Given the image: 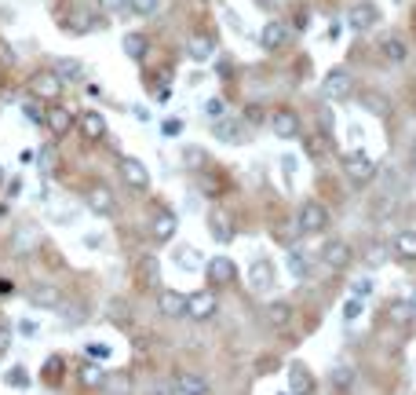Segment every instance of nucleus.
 <instances>
[{"mask_svg": "<svg viewBox=\"0 0 416 395\" xmlns=\"http://www.w3.org/2000/svg\"><path fill=\"white\" fill-rule=\"evenodd\" d=\"M26 88H29V96H34L37 103H59V99H62V88H66V81H62L59 70L51 66V70H37L34 77L26 81Z\"/></svg>", "mask_w": 416, "mask_h": 395, "instance_id": "obj_1", "label": "nucleus"}, {"mask_svg": "<svg viewBox=\"0 0 416 395\" xmlns=\"http://www.w3.org/2000/svg\"><path fill=\"white\" fill-rule=\"evenodd\" d=\"M132 275H136V289L139 293H157V289H161V260L143 253L136 260V267H132Z\"/></svg>", "mask_w": 416, "mask_h": 395, "instance_id": "obj_2", "label": "nucleus"}, {"mask_svg": "<svg viewBox=\"0 0 416 395\" xmlns=\"http://www.w3.org/2000/svg\"><path fill=\"white\" fill-rule=\"evenodd\" d=\"M322 92H325V99H333V103H347L350 96H355V77H350V70H343V66L329 70L325 81H322Z\"/></svg>", "mask_w": 416, "mask_h": 395, "instance_id": "obj_3", "label": "nucleus"}, {"mask_svg": "<svg viewBox=\"0 0 416 395\" xmlns=\"http://www.w3.org/2000/svg\"><path fill=\"white\" fill-rule=\"evenodd\" d=\"M270 132L278 139H300L303 136V121H300V114L293 106H278V110H270Z\"/></svg>", "mask_w": 416, "mask_h": 395, "instance_id": "obj_4", "label": "nucleus"}, {"mask_svg": "<svg viewBox=\"0 0 416 395\" xmlns=\"http://www.w3.org/2000/svg\"><path fill=\"white\" fill-rule=\"evenodd\" d=\"M300 234H322L329 227V209L322 201H303L300 205V216H296Z\"/></svg>", "mask_w": 416, "mask_h": 395, "instance_id": "obj_5", "label": "nucleus"}, {"mask_svg": "<svg viewBox=\"0 0 416 395\" xmlns=\"http://www.w3.org/2000/svg\"><path fill=\"white\" fill-rule=\"evenodd\" d=\"M343 172L355 179V184H372L376 179V161L365 154V150H347L343 154Z\"/></svg>", "mask_w": 416, "mask_h": 395, "instance_id": "obj_6", "label": "nucleus"}, {"mask_svg": "<svg viewBox=\"0 0 416 395\" xmlns=\"http://www.w3.org/2000/svg\"><path fill=\"white\" fill-rule=\"evenodd\" d=\"M77 125V117H73V110L70 106H62V103H48V110H44V129L55 136V139H62V136H70V129Z\"/></svg>", "mask_w": 416, "mask_h": 395, "instance_id": "obj_7", "label": "nucleus"}, {"mask_svg": "<svg viewBox=\"0 0 416 395\" xmlns=\"http://www.w3.org/2000/svg\"><path fill=\"white\" fill-rule=\"evenodd\" d=\"M212 132H215V139H223V143H230V146H245L248 139H252V132H248V125L245 121H238V117H227L223 114L215 125H212Z\"/></svg>", "mask_w": 416, "mask_h": 395, "instance_id": "obj_8", "label": "nucleus"}, {"mask_svg": "<svg viewBox=\"0 0 416 395\" xmlns=\"http://www.w3.org/2000/svg\"><path fill=\"white\" fill-rule=\"evenodd\" d=\"M157 311H161L165 319H172V322H179L190 311V296L179 293V289H157Z\"/></svg>", "mask_w": 416, "mask_h": 395, "instance_id": "obj_9", "label": "nucleus"}, {"mask_svg": "<svg viewBox=\"0 0 416 395\" xmlns=\"http://www.w3.org/2000/svg\"><path fill=\"white\" fill-rule=\"evenodd\" d=\"M117 172H121V179L132 191H146L150 187V169L139 161V158H132V154H124L121 158V165H117Z\"/></svg>", "mask_w": 416, "mask_h": 395, "instance_id": "obj_10", "label": "nucleus"}, {"mask_svg": "<svg viewBox=\"0 0 416 395\" xmlns=\"http://www.w3.org/2000/svg\"><path fill=\"white\" fill-rule=\"evenodd\" d=\"M350 260H355V249H350V241H343V238H329L325 246H322V264H325V267L343 271V267H350Z\"/></svg>", "mask_w": 416, "mask_h": 395, "instance_id": "obj_11", "label": "nucleus"}, {"mask_svg": "<svg viewBox=\"0 0 416 395\" xmlns=\"http://www.w3.org/2000/svg\"><path fill=\"white\" fill-rule=\"evenodd\" d=\"M29 304L34 308H41V311H59L62 308V293H59V286H51V282H37V286H29Z\"/></svg>", "mask_w": 416, "mask_h": 395, "instance_id": "obj_12", "label": "nucleus"}, {"mask_svg": "<svg viewBox=\"0 0 416 395\" xmlns=\"http://www.w3.org/2000/svg\"><path fill=\"white\" fill-rule=\"evenodd\" d=\"M274 279H278V271H274V260H267V256H260V260L248 267V286H252V293L274 289Z\"/></svg>", "mask_w": 416, "mask_h": 395, "instance_id": "obj_13", "label": "nucleus"}, {"mask_svg": "<svg viewBox=\"0 0 416 395\" xmlns=\"http://www.w3.org/2000/svg\"><path fill=\"white\" fill-rule=\"evenodd\" d=\"M380 22V8L369 4V0H362V4H355L347 11V26L355 29V34H369V29Z\"/></svg>", "mask_w": 416, "mask_h": 395, "instance_id": "obj_14", "label": "nucleus"}, {"mask_svg": "<svg viewBox=\"0 0 416 395\" xmlns=\"http://www.w3.org/2000/svg\"><path fill=\"white\" fill-rule=\"evenodd\" d=\"M215 311H219L215 293H212V289H198L194 296H190V311H186V319H194V322H208Z\"/></svg>", "mask_w": 416, "mask_h": 395, "instance_id": "obj_15", "label": "nucleus"}, {"mask_svg": "<svg viewBox=\"0 0 416 395\" xmlns=\"http://www.w3.org/2000/svg\"><path fill=\"white\" fill-rule=\"evenodd\" d=\"M77 129H81V136H84L88 143H103V139H106V117H103L99 110H81Z\"/></svg>", "mask_w": 416, "mask_h": 395, "instance_id": "obj_16", "label": "nucleus"}, {"mask_svg": "<svg viewBox=\"0 0 416 395\" xmlns=\"http://www.w3.org/2000/svg\"><path fill=\"white\" fill-rule=\"evenodd\" d=\"M208 231H212V238L219 241V246H230L234 234H238L230 212H223V209H212V212H208Z\"/></svg>", "mask_w": 416, "mask_h": 395, "instance_id": "obj_17", "label": "nucleus"}, {"mask_svg": "<svg viewBox=\"0 0 416 395\" xmlns=\"http://www.w3.org/2000/svg\"><path fill=\"white\" fill-rule=\"evenodd\" d=\"M84 201H88V209L95 212V216H103V220H106V216H117V198H113L106 187H91Z\"/></svg>", "mask_w": 416, "mask_h": 395, "instance_id": "obj_18", "label": "nucleus"}, {"mask_svg": "<svg viewBox=\"0 0 416 395\" xmlns=\"http://www.w3.org/2000/svg\"><path fill=\"white\" fill-rule=\"evenodd\" d=\"M234 279H238V267H234L230 256H212L208 260V282L212 286H230Z\"/></svg>", "mask_w": 416, "mask_h": 395, "instance_id": "obj_19", "label": "nucleus"}, {"mask_svg": "<svg viewBox=\"0 0 416 395\" xmlns=\"http://www.w3.org/2000/svg\"><path fill=\"white\" fill-rule=\"evenodd\" d=\"M186 55L194 59V63H208V59L215 55V37L212 34H194L186 41Z\"/></svg>", "mask_w": 416, "mask_h": 395, "instance_id": "obj_20", "label": "nucleus"}, {"mask_svg": "<svg viewBox=\"0 0 416 395\" xmlns=\"http://www.w3.org/2000/svg\"><path fill=\"white\" fill-rule=\"evenodd\" d=\"M285 41H289V26H285L281 19H270V22L263 26V34H260V44H263L267 51H278Z\"/></svg>", "mask_w": 416, "mask_h": 395, "instance_id": "obj_21", "label": "nucleus"}, {"mask_svg": "<svg viewBox=\"0 0 416 395\" xmlns=\"http://www.w3.org/2000/svg\"><path fill=\"white\" fill-rule=\"evenodd\" d=\"M380 55L383 59H387V63H395V66H402L405 63V59H409V44L398 37V34H387V37H383L380 41Z\"/></svg>", "mask_w": 416, "mask_h": 395, "instance_id": "obj_22", "label": "nucleus"}, {"mask_svg": "<svg viewBox=\"0 0 416 395\" xmlns=\"http://www.w3.org/2000/svg\"><path fill=\"white\" fill-rule=\"evenodd\" d=\"M176 231H179L176 212H157V216H153V224H150V234H153V241H172V238H176Z\"/></svg>", "mask_w": 416, "mask_h": 395, "instance_id": "obj_23", "label": "nucleus"}, {"mask_svg": "<svg viewBox=\"0 0 416 395\" xmlns=\"http://www.w3.org/2000/svg\"><path fill=\"white\" fill-rule=\"evenodd\" d=\"M362 106H365L372 117H387V114H391V96L380 92V88H369V92L362 96Z\"/></svg>", "mask_w": 416, "mask_h": 395, "instance_id": "obj_24", "label": "nucleus"}, {"mask_svg": "<svg viewBox=\"0 0 416 395\" xmlns=\"http://www.w3.org/2000/svg\"><path fill=\"white\" fill-rule=\"evenodd\" d=\"M121 51H124L128 59H136V63H143L146 51H150V37H146V34H124Z\"/></svg>", "mask_w": 416, "mask_h": 395, "instance_id": "obj_25", "label": "nucleus"}, {"mask_svg": "<svg viewBox=\"0 0 416 395\" xmlns=\"http://www.w3.org/2000/svg\"><path fill=\"white\" fill-rule=\"evenodd\" d=\"M62 374H66V359H62V355H48L44 366H41V381L55 388V384H62Z\"/></svg>", "mask_w": 416, "mask_h": 395, "instance_id": "obj_26", "label": "nucleus"}, {"mask_svg": "<svg viewBox=\"0 0 416 395\" xmlns=\"http://www.w3.org/2000/svg\"><path fill=\"white\" fill-rule=\"evenodd\" d=\"M289 388H293L296 395H303V391L314 388V377H310V370L303 366V362H293V366H289Z\"/></svg>", "mask_w": 416, "mask_h": 395, "instance_id": "obj_27", "label": "nucleus"}, {"mask_svg": "<svg viewBox=\"0 0 416 395\" xmlns=\"http://www.w3.org/2000/svg\"><path fill=\"white\" fill-rule=\"evenodd\" d=\"M99 26H103L99 15H91V11L77 8V15H73V22H70L66 29H70V34H91V29H99Z\"/></svg>", "mask_w": 416, "mask_h": 395, "instance_id": "obj_28", "label": "nucleus"}, {"mask_svg": "<svg viewBox=\"0 0 416 395\" xmlns=\"http://www.w3.org/2000/svg\"><path fill=\"white\" fill-rule=\"evenodd\" d=\"M172 391H183V395H190V391H208V381L198 377V374H176Z\"/></svg>", "mask_w": 416, "mask_h": 395, "instance_id": "obj_29", "label": "nucleus"}, {"mask_svg": "<svg viewBox=\"0 0 416 395\" xmlns=\"http://www.w3.org/2000/svg\"><path fill=\"white\" fill-rule=\"evenodd\" d=\"M395 256L398 260H416V231H398V238H395Z\"/></svg>", "mask_w": 416, "mask_h": 395, "instance_id": "obj_30", "label": "nucleus"}, {"mask_svg": "<svg viewBox=\"0 0 416 395\" xmlns=\"http://www.w3.org/2000/svg\"><path fill=\"white\" fill-rule=\"evenodd\" d=\"M387 319H391V322H402V326L412 322V319H416L412 300H391V304H387Z\"/></svg>", "mask_w": 416, "mask_h": 395, "instance_id": "obj_31", "label": "nucleus"}, {"mask_svg": "<svg viewBox=\"0 0 416 395\" xmlns=\"http://www.w3.org/2000/svg\"><path fill=\"white\" fill-rule=\"evenodd\" d=\"M77 374H81L84 388H106V374H103V366H95V362H84Z\"/></svg>", "mask_w": 416, "mask_h": 395, "instance_id": "obj_32", "label": "nucleus"}, {"mask_svg": "<svg viewBox=\"0 0 416 395\" xmlns=\"http://www.w3.org/2000/svg\"><path fill=\"white\" fill-rule=\"evenodd\" d=\"M293 315H296V311H293V304H289V300H274L270 308H267V319H270L274 326H289Z\"/></svg>", "mask_w": 416, "mask_h": 395, "instance_id": "obj_33", "label": "nucleus"}, {"mask_svg": "<svg viewBox=\"0 0 416 395\" xmlns=\"http://www.w3.org/2000/svg\"><path fill=\"white\" fill-rule=\"evenodd\" d=\"M176 267H183V271H198V267H201V253H198L194 246H179V249H176Z\"/></svg>", "mask_w": 416, "mask_h": 395, "instance_id": "obj_34", "label": "nucleus"}, {"mask_svg": "<svg viewBox=\"0 0 416 395\" xmlns=\"http://www.w3.org/2000/svg\"><path fill=\"white\" fill-rule=\"evenodd\" d=\"M55 70H59V77L66 81V84L81 81V74H84V66L77 63V59H59V63H55Z\"/></svg>", "mask_w": 416, "mask_h": 395, "instance_id": "obj_35", "label": "nucleus"}, {"mask_svg": "<svg viewBox=\"0 0 416 395\" xmlns=\"http://www.w3.org/2000/svg\"><path fill=\"white\" fill-rule=\"evenodd\" d=\"M4 384H8V388H29V374H26V366H11V370L4 374Z\"/></svg>", "mask_w": 416, "mask_h": 395, "instance_id": "obj_36", "label": "nucleus"}, {"mask_svg": "<svg viewBox=\"0 0 416 395\" xmlns=\"http://www.w3.org/2000/svg\"><path fill=\"white\" fill-rule=\"evenodd\" d=\"M350 384H355V370H350V366H336V370H333V388L347 391Z\"/></svg>", "mask_w": 416, "mask_h": 395, "instance_id": "obj_37", "label": "nucleus"}, {"mask_svg": "<svg viewBox=\"0 0 416 395\" xmlns=\"http://www.w3.org/2000/svg\"><path fill=\"white\" fill-rule=\"evenodd\" d=\"M157 4H161V0H128V11H132V15H153L157 11Z\"/></svg>", "mask_w": 416, "mask_h": 395, "instance_id": "obj_38", "label": "nucleus"}, {"mask_svg": "<svg viewBox=\"0 0 416 395\" xmlns=\"http://www.w3.org/2000/svg\"><path fill=\"white\" fill-rule=\"evenodd\" d=\"M372 289H376L372 279H355V282H350V296H362L365 300V296H372Z\"/></svg>", "mask_w": 416, "mask_h": 395, "instance_id": "obj_39", "label": "nucleus"}, {"mask_svg": "<svg viewBox=\"0 0 416 395\" xmlns=\"http://www.w3.org/2000/svg\"><path fill=\"white\" fill-rule=\"evenodd\" d=\"M358 315H362V296H350V300H347V308H343V319H347V322H355Z\"/></svg>", "mask_w": 416, "mask_h": 395, "instance_id": "obj_40", "label": "nucleus"}, {"mask_svg": "<svg viewBox=\"0 0 416 395\" xmlns=\"http://www.w3.org/2000/svg\"><path fill=\"white\" fill-rule=\"evenodd\" d=\"M124 311H128L124 300H110V304H106V315H110L113 322H124Z\"/></svg>", "mask_w": 416, "mask_h": 395, "instance_id": "obj_41", "label": "nucleus"}, {"mask_svg": "<svg viewBox=\"0 0 416 395\" xmlns=\"http://www.w3.org/2000/svg\"><path fill=\"white\" fill-rule=\"evenodd\" d=\"M289 267H293V275H296V279H303V275H307V260H303V253H289Z\"/></svg>", "mask_w": 416, "mask_h": 395, "instance_id": "obj_42", "label": "nucleus"}, {"mask_svg": "<svg viewBox=\"0 0 416 395\" xmlns=\"http://www.w3.org/2000/svg\"><path fill=\"white\" fill-rule=\"evenodd\" d=\"M223 110H227V103H223V99H208V103H205V114H208L212 121H219Z\"/></svg>", "mask_w": 416, "mask_h": 395, "instance_id": "obj_43", "label": "nucleus"}, {"mask_svg": "<svg viewBox=\"0 0 416 395\" xmlns=\"http://www.w3.org/2000/svg\"><path fill=\"white\" fill-rule=\"evenodd\" d=\"M369 264H372V267L387 264V249H383V246H369Z\"/></svg>", "mask_w": 416, "mask_h": 395, "instance_id": "obj_44", "label": "nucleus"}, {"mask_svg": "<svg viewBox=\"0 0 416 395\" xmlns=\"http://www.w3.org/2000/svg\"><path fill=\"white\" fill-rule=\"evenodd\" d=\"M0 66H15V51L8 41H0Z\"/></svg>", "mask_w": 416, "mask_h": 395, "instance_id": "obj_45", "label": "nucleus"}, {"mask_svg": "<svg viewBox=\"0 0 416 395\" xmlns=\"http://www.w3.org/2000/svg\"><path fill=\"white\" fill-rule=\"evenodd\" d=\"M303 150H307L310 158H322V143H318V136H307L303 139Z\"/></svg>", "mask_w": 416, "mask_h": 395, "instance_id": "obj_46", "label": "nucleus"}, {"mask_svg": "<svg viewBox=\"0 0 416 395\" xmlns=\"http://www.w3.org/2000/svg\"><path fill=\"white\" fill-rule=\"evenodd\" d=\"M99 8H103L106 15H113V11H124V8H128V0H99Z\"/></svg>", "mask_w": 416, "mask_h": 395, "instance_id": "obj_47", "label": "nucleus"}, {"mask_svg": "<svg viewBox=\"0 0 416 395\" xmlns=\"http://www.w3.org/2000/svg\"><path fill=\"white\" fill-rule=\"evenodd\" d=\"M223 19H227L230 22V29H234V34H245V26H241V19L230 11V8H223Z\"/></svg>", "mask_w": 416, "mask_h": 395, "instance_id": "obj_48", "label": "nucleus"}, {"mask_svg": "<svg viewBox=\"0 0 416 395\" xmlns=\"http://www.w3.org/2000/svg\"><path fill=\"white\" fill-rule=\"evenodd\" d=\"M8 348H11V329H8L4 322H0V355H4Z\"/></svg>", "mask_w": 416, "mask_h": 395, "instance_id": "obj_49", "label": "nucleus"}, {"mask_svg": "<svg viewBox=\"0 0 416 395\" xmlns=\"http://www.w3.org/2000/svg\"><path fill=\"white\" fill-rule=\"evenodd\" d=\"M88 355H91V359H106V355H110V348H106V344H99V341H91Z\"/></svg>", "mask_w": 416, "mask_h": 395, "instance_id": "obj_50", "label": "nucleus"}, {"mask_svg": "<svg viewBox=\"0 0 416 395\" xmlns=\"http://www.w3.org/2000/svg\"><path fill=\"white\" fill-rule=\"evenodd\" d=\"M161 132H165V136H179V132H183V121H165Z\"/></svg>", "mask_w": 416, "mask_h": 395, "instance_id": "obj_51", "label": "nucleus"}, {"mask_svg": "<svg viewBox=\"0 0 416 395\" xmlns=\"http://www.w3.org/2000/svg\"><path fill=\"white\" fill-rule=\"evenodd\" d=\"M41 165H44V172H51V165H55V150H41Z\"/></svg>", "mask_w": 416, "mask_h": 395, "instance_id": "obj_52", "label": "nucleus"}, {"mask_svg": "<svg viewBox=\"0 0 416 395\" xmlns=\"http://www.w3.org/2000/svg\"><path fill=\"white\" fill-rule=\"evenodd\" d=\"M26 114H29V121H37V125H44V110H41V106H26Z\"/></svg>", "mask_w": 416, "mask_h": 395, "instance_id": "obj_53", "label": "nucleus"}, {"mask_svg": "<svg viewBox=\"0 0 416 395\" xmlns=\"http://www.w3.org/2000/svg\"><path fill=\"white\" fill-rule=\"evenodd\" d=\"M15 293V282L11 279H0V296H11Z\"/></svg>", "mask_w": 416, "mask_h": 395, "instance_id": "obj_54", "label": "nucleus"}, {"mask_svg": "<svg viewBox=\"0 0 416 395\" xmlns=\"http://www.w3.org/2000/svg\"><path fill=\"white\" fill-rule=\"evenodd\" d=\"M245 110H248V114H245V121H252V125L263 117V114H260V106H245Z\"/></svg>", "mask_w": 416, "mask_h": 395, "instance_id": "obj_55", "label": "nucleus"}, {"mask_svg": "<svg viewBox=\"0 0 416 395\" xmlns=\"http://www.w3.org/2000/svg\"><path fill=\"white\" fill-rule=\"evenodd\" d=\"M409 169L416 172V143H412V154H409Z\"/></svg>", "mask_w": 416, "mask_h": 395, "instance_id": "obj_56", "label": "nucleus"}, {"mask_svg": "<svg viewBox=\"0 0 416 395\" xmlns=\"http://www.w3.org/2000/svg\"><path fill=\"white\" fill-rule=\"evenodd\" d=\"M0 184H4V165H0Z\"/></svg>", "mask_w": 416, "mask_h": 395, "instance_id": "obj_57", "label": "nucleus"}, {"mask_svg": "<svg viewBox=\"0 0 416 395\" xmlns=\"http://www.w3.org/2000/svg\"><path fill=\"white\" fill-rule=\"evenodd\" d=\"M409 300H412V308H416V289H412V296H409Z\"/></svg>", "mask_w": 416, "mask_h": 395, "instance_id": "obj_58", "label": "nucleus"}]
</instances>
